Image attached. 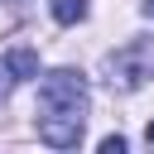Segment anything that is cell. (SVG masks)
<instances>
[{
  "label": "cell",
  "mask_w": 154,
  "mask_h": 154,
  "mask_svg": "<svg viewBox=\"0 0 154 154\" xmlns=\"http://www.w3.org/2000/svg\"><path fill=\"white\" fill-rule=\"evenodd\" d=\"M5 67H10L14 82H29V77H38V53L34 48H10L5 53Z\"/></svg>",
  "instance_id": "4"
},
{
  "label": "cell",
  "mask_w": 154,
  "mask_h": 154,
  "mask_svg": "<svg viewBox=\"0 0 154 154\" xmlns=\"http://www.w3.org/2000/svg\"><path fill=\"white\" fill-rule=\"evenodd\" d=\"M87 77L77 67H53L43 82H38V111L43 116H72V120H87Z\"/></svg>",
  "instance_id": "1"
},
{
  "label": "cell",
  "mask_w": 154,
  "mask_h": 154,
  "mask_svg": "<svg viewBox=\"0 0 154 154\" xmlns=\"http://www.w3.org/2000/svg\"><path fill=\"white\" fill-rule=\"evenodd\" d=\"M10 91H14V77H10V67H5V63H0V106H5V101H10Z\"/></svg>",
  "instance_id": "6"
},
{
  "label": "cell",
  "mask_w": 154,
  "mask_h": 154,
  "mask_svg": "<svg viewBox=\"0 0 154 154\" xmlns=\"http://www.w3.org/2000/svg\"><path fill=\"white\" fill-rule=\"evenodd\" d=\"M101 72H106V82H111L116 91L144 87V82L154 77V38H130V43H120L116 53H106Z\"/></svg>",
  "instance_id": "2"
},
{
  "label": "cell",
  "mask_w": 154,
  "mask_h": 154,
  "mask_svg": "<svg viewBox=\"0 0 154 154\" xmlns=\"http://www.w3.org/2000/svg\"><path fill=\"white\" fill-rule=\"evenodd\" d=\"M48 10H53L58 24H77V19H87V0H48Z\"/></svg>",
  "instance_id": "5"
},
{
  "label": "cell",
  "mask_w": 154,
  "mask_h": 154,
  "mask_svg": "<svg viewBox=\"0 0 154 154\" xmlns=\"http://www.w3.org/2000/svg\"><path fill=\"white\" fill-rule=\"evenodd\" d=\"M82 125L87 120H72V116H38V140L53 144V149H77L82 144Z\"/></svg>",
  "instance_id": "3"
},
{
  "label": "cell",
  "mask_w": 154,
  "mask_h": 154,
  "mask_svg": "<svg viewBox=\"0 0 154 154\" xmlns=\"http://www.w3.org/2000/svg\"><path fill=\"white\" fill-rule=\"evenodd\" d=\"M144 140H149V144H154V120H149V125H144Z\"/></svg>",
  "instance_id": "9"
},
{
  "label": "cell",
  "mask_w": 154,
  "mask_h": 154,
  "mask_svg": "<svg viewBox=\"0 0 154 154\" xmlns=\"http://www.w3.org/2000/svg\"><path fill=\"white\" fill-rule=\"evenodd\" d=\"M101 154H125V140H120V135H106V140H101Z\"/></svg>",
  "instance_id": "7"
},
{
  "label": "cell",
  "mask_w": 154,
  "mask_h": 154,
  "mask_svg": "<svg viewBox=\"0 0 154 154\" xmlns=\"http://www.w3.org/2000/svg\"><path fill=\"white\" fill-rule=\"evenodd\" d=\"M140 10H144V14H149V19H154V0H144V5H140Z\"/></svg>",
  "instance_id": "8"
}]
</instances>
